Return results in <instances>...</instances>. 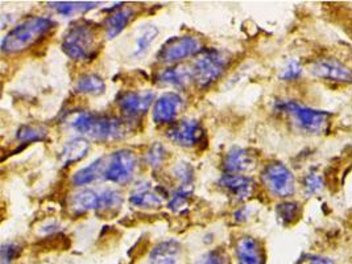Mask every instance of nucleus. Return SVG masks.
Returning <instances> with one entry per match:
<instances>
[{"label":"nucleus","instance_id":"28","mask_svg":"<svg viewBox=\"0 0 352 264\" xmlns=\"http://www.w3.org/2000/svg\"><path fill=\"white\" fill-rule=\"evenodd\" d=\"M166 159H168V152L161 143L152 144L151 148L146 151V155H145L146 164L149 165L151 168H155V169L162 166Z\"/></svg>","mask_w":352,"mask_h":264},{"label":"nucleus","instance_id":"21","mask_svg":"<svg viewBox=\"0 0 352 264\" xmlns=\"http://www.w3.org/2000/svg\"><path fill=\"white\" fill-rule=\"evenodd\" d=\"M159 81L165 85L184 87L192 81V66L173 65L162 70L159 76Z\"/></svg>","mask_w":352,"mask_h":264},{"label":"nucleus","instance_id":"32","mask_svg":"<svg viewBox=\"0 0 352 264\" xmlns=\"http://www.w3.org/2000/svg\"><path fill=\"white\" fill-rule=\"evenodd\" d=\"M304 186L306 193L314 195L318 193L323 188V179L318 173H309L304 180Z\"/></svg>","mask_w":352,"mask_h":264},{"label":"nucleus","instance_id":"4","mask_svg":"<svg viewBox=\"0 0 352 264\" xmlns=\"http://www.w3.org/2000/svg\"><path fill=\"white\" fill-rule=\"evenodd\" d=\"M96 25L89 21H82L72 25L63 38V50L67 57L76 61H86L96 56Z\"/></svg>","mask_w":352,"mask_h":264},{"label":"nucleus","instance_id":"1","mask_svg":"<svg viewBox=\"0 0 352 264\" xmlns=\"http://www.w3.org/2000/svg\"><path fill=\"white\" fill-rule=\"evenodd\" d=\"M138 168L136 153L131 149H119L102 156L91 164L74 173L73 182L77 186L96 182H109L123 185L132 180Z\"/></svg>","mask_w":352,"mask_h":264},{"label":"nucleus","instance_id":"34","mask_svg":"<svg viewBox=\"0 0 352 264\" xmlns=\"http://www.w3.org/2000/svg\"><path fill=\"white\" fill-rule=\"evenodd\" d=\"M20 252V246L15 243L4 245L1 248V264H11Z\"/></svg>","mask_w":352,"mask_h":264},{"label":"nucleus","instance_id":"27","mask_svg":"<svg viewBox=\"0 0 352 264\" xmlns=\"http://www.w3.org/2000/svg\"><path fill=\"white\" fill-rule=\"evenodd\" d=\"M298 212H300V205L297 202H283V204H278L276 208V213L280 222L285 226H289L297 221Z\"/></svg>","mask_w":352,"mask_h":264},{"label":"nucleus","instance_id":"25","mask_svg":"<svg viewBox=\"0 0 352 264\" xmlns=\"http://www.w3.org/2000/svg\"><path fill=\"white\" fill-rule=\"evenodd\" d=\"M48 136V130L40 124H24L16 132V139L21 143L44 142Z\"/></svg>","mask_w":352,"mask_h":264},{"label":"nucleus","instance_id":"35","mask_svg":"<svg viewBox=\"0 0 352 264\" xmlns=\"http://www.w3.org/2000/svg\"><path fill=\"white\" fill-rule=\"evenodd\" d=\"M304 264H336V262L330 258H323V256H307L305 259Z\"/></svg>","mask_w":352,"mask_h":264},{"label":"nucleus","instance_id":"30","mask_svg":"<svg viewBox=\"0 0 352 264\" xmlns=\"http://www.w3.org/2000/svg\"><path fill=\"white\" fill-rule=\"evenodd\" d=\"M192 192L190 188H178L169 199L168 208L173 212H179L188 204V198L190 197Z\"/></svg>","mask_w":352,"mask_h":264},{"label":"nucleus","instance_id":"9","mask_svg":"<svg viewBox=\"0 0 352 264\" xmlns=\"http://www.w3.org/2000/svg\"><path fill=\"white\" fill-rule=\"evenodd\" d=\"M204 129L197 120H181L172 124L168 131L166 138L181 147H195L198 146L204 139Z\"/></svg>","mask_w":352,"mask_h":264},{"label":"nucleus","instance_id":"2","mask_svg":"<svg viewBox=\"0 0 352 264\" xmlns=\"http://www.w3.org/2000/svg\"><path fill=\"white\" fill-rule=\"evenodd\" d=\"M70 124L76 131L96 142L119 140L129 133V126L124 123V120L90 111H82L77 114Z\"/></svg>","mask_w":352,"mask_h":264},{"label":"nucleus","instance_id":"29","mask_svg":"<svg viewBox=\"0 0 352 264\" xmlns=\"http://www.w3.org/2000/svg\"><path fill=\"white\" fill-rule=\"evenodd\" d=\"M173 176L179 182V188H190V189H192L194 169L189 163H178L173 168Z\"/></svg>","mask_w":352,"mask_h":264},{"label":"nucleus","instance_id":"3","mask_svg":"<svg viewBox=\"0 0 352 264\" xmlns=\"http://www.w3.org/2000/svg\"><path fill=\"white\" fill-rule=\"evenodd\" d=\"M54 25V21L49 17H28L4 36L1 41V52L14 54L28 50L49 34Z\"/></svg>","mask_w":352,"mask_h":264},{"label":"nucleus","instance_id":"33","mask_svg":"<svg viewBox=\"0 0 352 264\" xmlns=\"http://www.w3.org/2000/svg\"><path fill=\"white\" fill-rule=\"evenodd\" d=\"M301 73H302V66H301V64L298 61H296V60H292L283 69L281 80H284V81H293V80L298 78L301 76Z\"/></svg>","mask_w":352,"mask_h":264},{"label":"nucleus","instance_id":"20","mask_svg":"<svg viewBox=\"0 0 352 264\" xmlns=\"http://www.w3.org/2000/svg\"><path fill=\"white\" fill-rule=\"evenodd\" d=\"M90 149V143L83 138H76L67 142L60 153L61 165H72L82 160Z\"/></svg>","mask_w":352,"mask_h":264},{"label":"nucleus","instance_id":"14","mask_svg":"<svg viewBox=\"0 0 352 264\" xmlns=\"http://www.w3.org/2000/svg\"><path fill=\"white\" fill-rule=\"evenodd\" d=\"M218 185L226 190L230 196L245 201L252 196L255 184L254 182L243 175H232V173H224L218 180Z\"/></svg>","mask_w":352,"mask_h":264},{"label":"nucleus","instance_id":"7","mask_svg":"<svg viewBox=\"0 0 352 264\" xmlns=\"http://www.w3.org/2000/svg\"><path fill=\"white\" fill-rule=\"evenodd\" d=\"M202 52V45L198 38L192 36H176L162 44L157 52V61L161 64H177L188 57L197 56Z\"/></svg>","mask_w":352,"mask_h":264},{"label":"nucleus","instance_id":"11","mask_svg":"<svg viewBox=\"0 0 352 264\" xmlns=\"http://www.w3.org/2000/svg\"><path fill=\"white\" fill-rule=\"evenodd\" d=\"M311 73L322 80L334 82L351 83L352 70L343 63L336 58H324L314 63L311 66Z\"/></svg>","mask_w":352,"mask_h":264},{"label":"nucleus","instance_id":"31","mask_svg":"<svg viewBox=\"0 0 352 264\" xmlns=\"http://www.w3.org/2000/svg\"><path fill=\"white\" fill-rule=\"evenodd\" d=\"M194 264H228V258L223 250L215 248L202 255Z\"/></svg>","mask_w":352,"mask_h":264},{"label":"nucleus","instance_id":"10","mask_svg":"<svg viewBox=\"0 0 352 264\" xmlns=\"http://www.w3.org/2000/svg\"><path fill=\"white\" fill-rule=\"evenodd\" d=\"M155 100L152 91H124L118 97V106L127 118L144 116Z\"/></svg>","mask_w":352,"mask_h":264},{"label":"nucleus","instance_id":"15","mask_svg":"<svg viewBox=\"0 0 352 264\" xmlns=\"http://www.w3.org/2000/svg\"><path fill=\"white\" fill-rule=\"evenodd\" d=\"M235 252L239 264L265 263L263 246L254 236H241V239H238Z\"/></svg>","mask_w":352,"mask_h":264},{"label":"nucleus","instance_id":"24","mask_svg":"<svg viewBox=\"0 0 352 264\" xmlns=\"http://www.w3.org/2000/svg\"><path fill=\"white\" fill-rule=\"evenodd\" d=\"M159 33H160V31H159V28L156 25H145L144 28H142L139 34L136 36V41H135L132 56L133 57L143 56L145 52L149 50L152 43L156 40Z\"/></svg>","mask_w":352,"mask_h":264},{"label":"nucleus","instance_id":"22","mask_svg":"<svg viewBox=\"0 0 352 264\" xmlns=\"http://www.w3.org/2000/svg\"><path fill=\"white\" fill-rule=\"evenodd\" d=\"M76 91L83 96H102L106 91V83L102 77L94 73L82 74L76 82Z\"/></svg>","mask_w":352,"mask_h":264},{"label":"nucleus","instance_id":"23","mask_svg":"<svg viewBox=\"0 0 352 264\" xmlns=\"http://www.w3.org/2000/svg\"><path fill=\"white\" fill-rule=\"evenodd\" d=\"M49 6L61 16H73L78 12H87L94 10L98 3L94 1H53Z\"/></svg>","mask_w":352,"mask_h":264},{"label":"nucleus","instance_id":"13","mask_svg":"<svg viewBox=\"0 0 352 264\" xmlns=\"http://www.w3.org/2000/svg\"><path fill=\"white\" fill-rule=\"evenodd\" d=\"M166 197V193L160 186H153L149 182H143L135 188L129 196V202L135 208L140 209H152L160 208Z\"/></svg>","mask_w":352,"mask_h":264},{"label":"nucleus","instance_id":"19","mask_svg":"<svg viewBox=\"0 0 352 264\" xmlns=\"http://www.w3.org/2000/svg\"><path fill=\"white\" fill-rule=\"evenodd\" d=\"M135 15L133 8L131 7H120L115 10L112 14L109 15L106 20V34L109 38H113L118 34L123 32L126 27L129 25Z\"/></svg>","mask_w":352,"mask_h":264},{"label":"nucleus","instance_id":"16","mask_svg":"<svg viewBox=\"0 0 352 264\" xmlns=\"http://www.w3.org/2000/svg\"><path fill=\"white\" fill-rule=\"evenodd\" d=\"M255 166L252 153L245 148L230 149L224 156L223 168L226 173L241 175L251 170Z\"/></svg>","mask_w":352,"mask_h":264},{"label":"nucleus","instance_id":"6","mask_svg":"<svg viewBox=\"0 0 352 264\" xmlns=\"http://www.w3.org/2000/svg\"><path fill=\"white\" fill-rule=\"evenodd\" d=\"M281 111L288 113L292 116L293 122L305 132L309 133H320L326 131L330 123V114L320 110H313L305 107L296 102H283L278 104Z\"/></svg>","mask_w":352,"mask_h":264},{"label":"nucleus","instance_id":"5","mask_svg":"<svg viewBox=\"0 0 352 264\" xmlns=\"http://www.w3.org/2000/svg\"><path fill=\"white\" fill-rule=\"evenodd\" d=\"M228 64L227 57L217 50H202L192 65V81L199 87H208L219 80Z\"/></svg>","mask_w":352,"mask_h":264},{"label":"nucleus","instance_id":"26","mask_svg":"<svg viewBox=\"0 0 352 264\" xmlns=\"http://www.w3.org/2000/svg\"><path fill=\"white\" fill-rule=\"evenodd\" d=\"M123 204V197L113 189H104L100 192V209L99 213H109L119 209Z\"/></svg>","mask_w":352,"mask_h":264},{"label":"nucleus","instance_id":"18","mask_svg":"<svg viewBox=\"0 0 352 264\" xmlns=\"http://www.w3.org/2000/svg\"><path fill=\"white\" fill-rule=\"evenodd\" d=\"M181 258V245L177 241H164L152 248L149 254L151 264H177Z\"/></svg>","mask_w":352,"mask_h":264},{"label":"nucleus","instance_id":"8","mask_svg":"<svg viewBox=\"0 0 352 264\" xmlns=\"http://www.w3.org/2000/svg\"><path fill=\"white\" fill-rule=\"evenodd\" d=\"M267 189L276 197H290L296 190V182L288 166L274 162L267 165L261 173Z\"/></svg>","mask_w":352,"mask_h":264},{"label":"nucleus","instance_id":"12","mask_svg":"<svg viewBox=\"0 0 352 264\" xmlns=\"http://www.w3.org/2000/svg\"><path fill=\"white\" fill-rule=\"evenodd\" d=\"M184 107V99L177 93H165L153 104L152 118L155 123L165 124L175 120Z\"/></svg>","mask_w":352,"mask_h":264},{"label":"nucleus","instance_id":"17","mask_svg":"<svg viewBox=\"0 0 352 264\" xmlns=\"http://www.w3.org/2000/svg\"><path fill=\"white\" fill-rule=\"evenodd\" d=\"M70 208L76 214H85L89 212H99L100 192L93 189H82L70 198Z\"/></svg>","mask_w":352,"mask_h":264}]
</instances>
